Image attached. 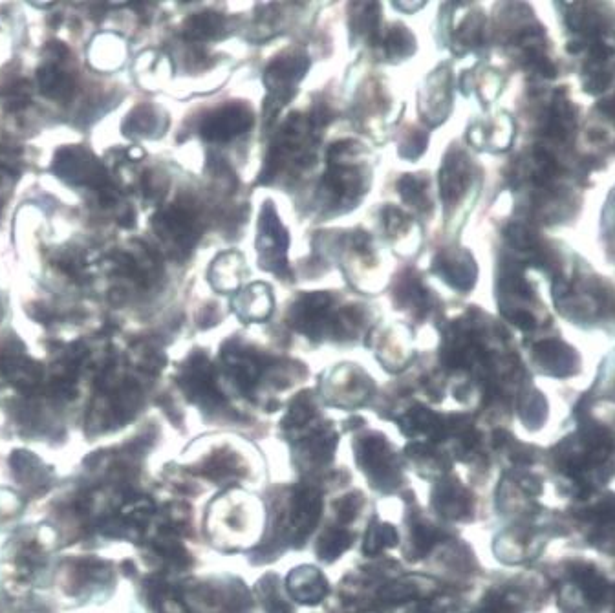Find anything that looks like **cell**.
<instances>
[{
  "label": "cell",
  "instance_id": "cell-19",
  "mask_svg": "<svg viewBox=\"0 0 615 613\" xmlns=\"http://www.w3.org/2000/svg\"><path fill=\"white\" fill-rule=\"evenodd\" d=\"M425 187H427V180L423 176H416V174H407L398 183V191H400L401 198L407 204L418 205V207L423 205Z\"/></svg>",
  "mask_w": 615,
  "mask_h": 613
},
{
  "label": "cell",
  "instance_id": "cell-26",
  "mask_svg": "<svg viewBox=\"0 0 615 613\" xmlns=\"http://www.w3.org/2000/svg\"><path fill=\"white\" fill-rule=\"evenodd\" d=\"M599 108H603L608 116H612V119L615 121V97L614 99H610V101H606L603 105H599Z\"/></svg>",
  "mask_w": 615,
  "mask_h": 613
},
{
  "label": "cell",
  "instance_id": "cell-20",
  "mask_svg": "<svg viewBox=\"0 0 615 613\" xmlns=\"http://www.w3.org/2000/svg\"><path fill=\"white\" fill-rule=\"evenodd\" d=\"M416 48L414 37L409 30H405V26H396L387 37V54L390 57H407L412 54Z\"/></svg>",
  "mask_w": 615,
  "mask_h": 613
},
{
  "label": "cell",
  "instance_id": "cell-4",
  "mask_svg": "<svg viewBox=\"0 0 615 613\" xmlns=\"http://www.w3.org/2000/svg\"><path fill=\"white\" fill-rule=\"evenodd\" d=\"M253 125V114L242 105H229V107L216 110L202 123V136L209 141H227L244 134Z\"/></svg>",
  "mask_w": 615,
  "mask_h": 613
},
{
  "label": "cell",
  "instance_id": "cell-13",
  "mask_svg": "<svg viewBox=\"0 0 615 613\" xmlns=\"http://www.w3.org/2000/svg\"><path fill=\"white\" fill-rule=\"evenodd\" d=\"M37 83L44 96L50 99H68L74 94V79L54 65L39 68Z\"/></svg>",
  "mask_w": 615,
  "mask_h": 613
},
{
  "label": "cell",
  "instance_id": "cell-22",
  "mask_svg": "<svg viewBox=\"0 0 615 613\" xmlns=\"http://www.w3.org/2000/svg\"><path fill=\"white\" fill-rule=\"evenodd\" d=\"M383 222H385V227L389 229L390 233H398L401 227L407 226V216L403 215L400 209H396V207H387L383 211Z\"/></svg>",
  "mask_w": 615,
  "mask_h": 613
},
{
  "label": "cell",
  "instance_id": "cell-3",
  "mask_svg": "<svg viewBox=\"0 0 615 613\" xmlns=\"http://www.w3.org/2000/svg\"><path fill=\"white\" fill-rule=\"evenodd\" d=\"M308 66L310 61L303 52H290L277 57L264 74V83L270 90L271 96L286 103V99L292 96V87L303 79Z\"/></svg>",
  "mask_w": 615,
  "mask_h": 613
},
{
  "label": "cell",
  "instance_id": "cell-11",
  "mask_svg": "<svg viewBox=\"0 0 615 613\" xmlns=\"http://www.w3.org/2000/svg\"><path fill=\"white\" fill-rule=\"evenodd\" d=\"M469 185V165L465 162L464 154H454L443 163L440 173V191L443 202L454 204L458 202Z\"/></svg>",
  "mask_w": 615,
  "mask_h": 613
},
{
  "label": "cell",
  "instance_id": "cell-25",
  "mask_svg": "<svg viewBox=\"0 0 615 613\" xmlns=\"http://www.w3.org/2000/svg\"><path fill=\"white\" fill-rule=\"evenodd\" d=\"M511 321L513 324H517L520 330H524V332H529V330H533L535 326H537V321H535V317L528 312H515L511 315Z\"/></svg>",
  "mask_w": 615,
  "mask_h": 613
},
{
  "label": "cell",
  "instance_id": "cell-17",
  "mask_svg": "<svg viewBox=\"0 0 615 613\" xmlns=\"http://www.w3.org/2000/svg\"><path fill=\"white\" fill-rule=\"evenodd\" d=\"M158 127H160V114H156L152 107H140L127 118L123 130L125 134H134V136H154L152 130Z\"/></svg>",
  "mask_w": 615,
  "mask_h": 613
},
{
  "label": "cell",
  "instance_id": "cell-2",
  "mask_svg": "<svg viewBox=\"0 0 615 613\" xmlns=\"http://www.w3.org/2000/svg\"><path fill=\"white\" fill-rule=\"evenodd\" d=\"M290 246V238L271 202L262 207L259 224V240L257 248L260 253V266L271 271L286 269V251Z\"/></svg>",
  "mask_w": 615,
  "mask_h": 613
},
{
  "label": "cell",
  "instance_id": "cell-6",
  "mask_svg": "<svg viewBox=\"0 0 615 613\" xmlns=\"http://www.w3.org/2000/svg\"><path fill=\"white\" fill-rule=\"evenodd\" d=\"M152 226L158 237L169 242L173 248L189 249L195 244L196 231L191 216L184 209H169L154 216Z\"/></svg>",
  "mask_w": 615,
  "mask_h": 613
},
{
  "label": "cell",
  "instance_id": "cell-24",
  "mask_svg": "<svg viewBox=\"0 0 615 613\" xmlns=\"http://www.w3.org/2000/svg\"><path fill=\"white\" fill-rule=\"evenodd\" d=\"M610 81H612V76H610V74H606V72H594L592 76L586 79L584 90L590 92V94H599V92H603V90L608 88Z\"/></svg>",
  "mask_w": 615,
  "mask_h": 613
},
{
  "label": "cell",
  "instance_id": "cell-23",
  "mask_svg": "<svg viewBox=\"0 0 615 613\" xmlns=\"http://www.w3.org/2000/svg\"><path fill=\"white\" fill-rule=\"evenodd\" d=\"M427 147V136L425 134H412L410 140L405 143V147L401 149V156L405 158H418L421 152Z\"/></svg>",
  "mask_w": 615,
  "mask_h": 613
},
{
  "label": "cell",
  "instance_id": "cell-16",
  "mask_svg": "<svg viewBox=\"0 0 615 613\" xmlns=\"http://www.w3.org/2000/svg\"><path fill=\"white\" fill-rule=\"evenodd\" d=\"M226 365L229 374L235 377L238 387L249 390L259 377V365L253 357L240 352H227Z\"/></svg>",
  "mask_w": 615,
  "mask_h": 613
},
{
  "label": "cell",
  "instance_id": "cell-9",
  "mask_svg": "<svg viewBox=\"0 0 615 613\" xmlns=\"http://www.w3.org/2000/svg\"><path fill=\"white\" fill-rule=\"evenodd\" d=\"M0 370L11 385L22 390L37 387L43 379V366L22 352H6L2 355Z\"/></svg>",
  "mask_w": 615,
  "mask_h": 613
},
{
  "label": "cell",
  "instance_id": "cell-7",
  "mask_svg": "<svg viewBox=\"0 0 615 613\" xmlns=\"http://www.w3.org/2000/svg\"><path fill=\"white\" fill-rule=\"evenodd\" d=\"M182 387L185 388L187 396L202 403V405H213L220 401L218 390L213 383L211 370L207 365V359L202 355H196L191 359V363L185 368L184 376H182Z\"/></svg>",
  "mask_w": 615,
  "mask_h": 613
},
{
  "label": "cell",
  "instance_id": "cell-12",
  "mask_svg": "<svg viewBox=\"0 0 615 613\" xmlns=\"http://www.w3.org/2000/svg\"><path fill=\"white\" fill-rule=\"evenodd\" d=\"M535 355L540 365L548 368L553 376L572 374L573 357H575L572 348L557 341H542L535 346Z\"/></svg>",
  "mask_w": 615,
  "mask_h": 613
},
{
  "label": "cell",
  "instance_id": "cell-21",
  "mask_svg": "<svg viewBox=\"0 0 615 613\" xmlns=\"http://www.w3.org/2000/svg\"><path fill=\"white\" fill-rule=\"evenodd\" d=\"M506 238H508L509 244L513 246V248L517 249H531L535 246V237H533V233L526 229L524 226H520V224H511L506 229Z\"/></svg>",
  "mask_w": 615,
  "mask_h": 613
},
{
  "label": "cell",
  "instance_id": "cell-14",
  "mask_svg": "<svg viewBox=\"0 0 615 613\" xmlns=\"http://www.w3.org/2000/svg\"><path fill=\"white\" fill-rule=\"evenodd\" d=\"M224 30H226V19L215 11L198 13L185 22V35L187 39H193V41L215 39L218 35H222Z\"/></svg>",
  "mask_w": 615,
  "mask_h": 613
},
{
  "label": "cell",
  "instance_id": "cell-10",
  "mask_svg": "<svg viewBox=\"0 0 615 613\" xmlns=\"http://www.w3.org/2000/svg\"><path fill=\"white\" fill-rule=\"evenodd\" d=\"M434 269L447 280L451 286L458 290H469L473 288L476 280V264L471 259L469 253H454L445 255L442 259L436 260Z\"/></svg>",
  "mask_w": 615,
  "mask_h": 613
},
{
  "label": "cell",
  "instance_id": "cell-1",
  "mask_svg": "<svg viewBox=\"0 0 615 613\" xmlns=\"http://www.w3.org/2000/svg\"><path fill=\"white\" fill-rule=\"evenodd\" d=\"M54 173L70 185L108 191L110 183L105 167L85 147H65L57 152Z\"/></svg>",
  "mask_w": 615,
  "mask_h": 613
},
{
  "label": "cell",
  "instance_id": "cell-5",
  "mask_svg": "<svg viewBox=\"0 0 615 613\" xmlns=\"http://www.w3.org/2000/svg\"><path fill=\"white\" fill-rule=\"evenodd\" d=\"M330 304H332V297L323 291L304 295L303 299L295 302L292 308L293 326L303 330L304 334H323L324 326L328 323Z\"/></svg>",
  "mask_w": 615,
  "mask_h": 613
},
{
  "label": "cell",
  "instance_id": "cell-18",
  "mask_svg": "<svg viewBox=\"0 0 615 613\" xmlns=\"http://www.w3.org/2000/svg\"><path fill=\"white\" fill-rule=\"evenodd\" d=\"M398 546V531L389 524H374L365 538V553L376 555L385 548Z\"/></svg>",
  "mask_w": 615,
  "mask_h": 613
},
{
  "label": "cell",
  "instance_id": "cell-15",
  "mask_svg": "<svg viewBox=\"0 0 615 613\" xmlns=\"http://www.w3.org/2000/svg\"><path fill=\"white\" fill-rule=\"evenodd\" d=\"M13 474L21 480L22 484L39 485L46 482V469L43 463L33 456L32 452L17 451L11 454Z\"/></svg>",
  "mask_w": 615,
  "mask_h": 613
},
{
  "label": "cell",
  "instance_id": "cell-8",
  "mask_svg": "<svg viewBox=\"0 0 615 613\" xmlns=\"http://www.w3.org/2000/svg\"><path fill=\"white\" fill-rule=\"evenodd\" d=\"M288 588L297 603L308 606L321 603L328 595V582L323 573L312 566H301L293 570L288 577Z\"/></svg>",
  "mask_w": 615,
  "mask_h": 613
}]
</instances>
